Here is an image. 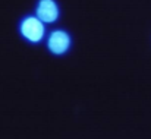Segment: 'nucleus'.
Listing matches in <instances>:
<instances>
[{
    "instance_id": "nucleus-1",
    "label": "nucleus",
    "mask_w": 151,
    "mask_h": 139,
    "mask_svg": "<svg viewBox=\"0 0 151 139\" xmlns=\"http://www.w3.org/2000/svg\"><path fill=\"white\" fill-rule=\"evenodd\" d=\"M21 34L28 40V41H32V43H38L43 35H44V25H43V21H40L38 18H32V16H28L22 21L21 24Z\"/></svg>"
},
{
    "instance_id": "nucleus-2",
    "label": "nucleus",
    "mask_w": 151,
    "mask_h": 139,
    "mask_svg": "<svg viewBox=\"0 0 151 139\" xmlns=\"http://www.w3.org/2000/svg\"><path fill=\"white\" fill-rule=\"evenodd\" d=\"M70 46V38L65 31H54L49 38V48L54 54L65 53Z\"/></svg>"
},
{
    "instance_id": "nucleus-3",
    "label": "nucleus",
    "mask_w": 151,
    "mask_h": 139,
    "mask_svg": "<svg viewBox=\"0 0 151 139\" xmlns=\"http://www.w3.org/2000/svg\"><path fill=\"white\" fill-rule=\"evenodd\" d=\"M37 16L43 22H53L59 16L57 6L53 0H41L37 7Z\"/></svg>"
}]
</instances>
